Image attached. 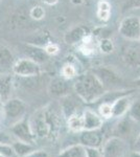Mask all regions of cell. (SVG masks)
I'll use <instances>...</instances> for the list:
<instances>
[{
    "mask_svg": "<svg viewBox=\"0 0 140 157\" xmlns=\"http://www.w3.org/2000/svg\"><path fill=\"white\" fill-rule=\"evenodd\" d=\"M30 129L35 136L41 138H55L61 127V121L55 110L45 108L39 111L29 121Z\"/></svg>",
    "mask_w": 140,
    "mask_h": 157,
    "instance_id": "cell-1",
    "label": "cell"
},
{
    "mask_svg": "<svg viewBox=\"0 0 140 157\" xmlns=\"http://www.w3.org/2000/svg\"><path fill=\"white\" fill-rule=\"evenodd\" d=\"M73 89L78 98L86 103L95 102L105 94V86L94 72L90 71L78 75L73 84Z\"/></svg>",
    "mask_w": 140,
    "mask_h": 157,
    "instance_id": "cell-2",
    "label": "cell"
},
{
    "mask_svg": "<svg viewBox=\"0 0 140 157\" xmlns=\"http://www.w3.org/2000/svg\"><path fill=\"white\" fill-rule=\"evenodd\" d=\"M119 34L130 41H140V17L128 16L121 20L118 29Z\"/></svg>",
    "mask_w": 140,
    "mask_h": 157,
    "instance_id": "cell-3",
    "label": "cell"
},
{
    "mask_svg": "<svg viewBox=\"0 0 140 157\" xmlns=\"http://www.w3.org/2000/svg\"><path fill=\"white\" fill-rule=\"evenodd\" d=\"M26 112V104L20 98H11L3 104V113L6 121L17 123L24 116Z\"/></svg>",
    "mask_w": 140,
    "mask_h": 157,
    "instance_id": "cell-4",
    "label": "cell"
},
{
    "mask_svg": "<svg viewBox=\"0 0 140 157\" xmlns=\"http://www.w3.org/2000/svg\"><path fill=\"white\" fill-rule=\"evenodd\" d=\"M12 70L17 77H32L42 72L41 65L37 64L28 58L16 60L12 65Z\"/></svg>",
    "mask_w": 140,
    "mask_h": 157,
    "instance_id": "cell-5",
    "label": "cell"
},
{
    "mask_svg": "<svg viewBox=\"0 0 140 157\" xmlns=\"http://www.w3.org/2000/svg\"><path fill=\"white\" fill-rule=\"evenodd\" d=\"M11 131L13 135L15 137H17L18 140H21L28 144H32V141H34L35 135L32 133V129H30L29 121L20 120L17 123L13 124Z\"/></svg>",
    "mask_w": 140,
    "mask_h": 157,
    "instance_id": "cell-6",
    "label": "cell"
},
{
    "mask_svg": "<svg viewBox=\"0 0 140 157\" xmlns=\"http://www.w3.org/2000/svg\"><path fill=\"white\" fill-rule=\"evenodd\" d=\"M70 85L67 78H53L48 83V92L55 98H64L69 94Z\"/></svg>",
    "mask_w": 140,
    "mask_h": 157,
    "instance_id": "cell-7",
    "label": "cell"
},
{
    "mask_svg": "<svg viewBox=\"0 0 140 157\" xmlns=\"http://www.w3.org/2000/svg\"><path fill=\"white\" fill-rule=\"evenodd\" d=\"M81 145L85 148L98 149L103 143V133L97 130H84L80 136Z\"/></svg>",
    "mask_w": 140,
    "mask_h": 157,
    "instance_id": "cell-8",
    "label": "cell"
},
{
    "mask_svg": "<svg viewBox=\"0 0 140 157\" xmlns=\"http://www.w3.org/2000/svg\"><path fill=\"white\" fill-rule=\"evenodd\" d=\"M15 78L12 73L0 75V103L3 105L12 98Z\"/></svg>",
    "mask_w": 140,
    "mask_h": 157,
    "instance_id": "cell-9",
    "label": "cell"
},
{
    "mask_svg": "<svg viewBox=\"0 0 140 157\" xmlns=\"http://www.w3.org/2000/svg\"><path fill=\"white\" fill-rule=\"evenodd\" d=\"M23 52L24 54L27 56V58L30 60H32L34 62H36L37 64L42 65L44 63H46L48 59H49V56L46 54L44 47H40L37 45H32V44H26L23 46Z\"/></svg>",
    "mask_w": 140,
    "mask_h": 157,
    "instance_id": "cell-10",
    "label": "cell"
},
{
    "mask_svg": "<svg viewBox=\"0 0 140 157\" xmlns=\"http://www.w3.org/2000/svg\"><path fill=\"white\" fill-rule=\"evenodd\" d=\"M93 72H94V75L99 78V81L103 83L104 86H107V85L116 86V85L120 84V82H121L119 75H117L114 70L110 69V68L100 67V68L95 69Z\"/></svg>",
    "mask_w": 140,
    "mask_h": 157,
    "instance_id": "cell-11",
    "label": "cell"
},
{
    "mask_svg": "<svg viewBox=\"0 0 140 157\" xmlns=\"http://www.w3.org/2000/svg\"><path fill=\"white\" fill-rule=\"evenodd\" d=\"M89 35L88 27L84 26V25H78L66 33L64 40L67 44H75L78 42H82L85 37Z\"/></svg>",
    "mask_w": 140,
    "mask_h": 157,
    "instance_id": "cell-12",
    "label": "cell"
},
{
    "mask_svg": "<svg viewBox=\"0 0 140 157\" xmlns=\"http://www.w3.org/2000/svg\"><path fill=\"white\" fill-rule=\"evenodd\" d=\"M84 117V130H97L103 126V120L92 110H86Z\"/></svg>",
    "mask_w": 140,
    "mask_h": 157,
    "instance_id": "cell-13",
    "label": "cell"
},
{
    "mask_svg": "<svg viewBox=\"0 0 140 157\" xmlns=\"http://www.w3.org/2000/svg\"><path fill=\"white\" fill-rule=\"evenodd\" d=\"M130 106H131L130 98L124 97V95L117 98L112 105V117H119V116L123 115L127 111H129Z\"/></svg>",
    "mask_w": 140,
    "mask_h": 157,
    "instance_id": "cell-14",
    "label": "cell"
},
{
    "mask_svg": "<svg viewBox=\"0 0 140 157\" xmlns=\"http://www.w3.org/2000/svg\"><path fill=\"white\" fill-rule=\"evenodd\" d=\"M12 149L14 151V153L16 154L18 157H25L27 156L29 153H32V151H35V147L32 146V144L24 143L21 140H15L12 143Z\"/></svg>",
    "mask_w": 140,
    "mask_h": 157,
    "instance_id": "cell-15",
    "label": "cell"
},
{
    "mask_svg": "<svg viewBox=\"0 0 140 157\" xmlns=\"http://www.w3.org/2000/svg\"><path fill=\"white\" fill-rule=\"evenodd\" d=\"M123 60L130 66H140V47H128L123 52Z\"/></svg>",
    "mask_w": 140,
    "mask_h": 157,
    "instance_id": "cell-16",
    "label": "cell"
},
{
    "mask_svg": "<svg viewBox=\"0 0 140 157\" xmlns=\"http://www.w3.org/2000/svg\"><path fill=\"white\" fill-rule=\"evenodd\" d=\"M123 151V144L118 138H112L105 148V157H118Z\"/></svg>",
    "mask_w": 140,
    "mask_h": 157,
    "instance_id": "cell-17",
    "label": "cell"
},
{
    "mask_svg": "<svg viewBox=\"0 0 140 157\" xmlns=\"http://www.w3.org/2000/svg\"><path fill=\"white\" fill-rule=\"evenodd\" d=\"M58 157H86V148L82 145H74L65 149Z\"/></svg>",
    "mask_w": 140,
    "mask_h": 157,
    "instance_id": "cell-18",
    "label": "cell"
},
{
    "mask_svg": "<svg viewBox=\"0 0 140 157\" xmlns=\"http://www.w3.org/2000/svg\"><path fill=\"white\" fill-rule=\"evenodd\" d=\"M12 52L6 46H0V67H11L14 64Z\"/></svg>",
    "mask_w": 140,
    "mask_h": 157,
    "instance_id": "cell-19",
    "label": "cell"
},
{
    "mask_svg": "<svg viewBox=\"0 0 140 157\" xmlns=\"http://www.w3.org/2000/svg\"><path fill=\"white\" fill-rule=\"evenodd\" d=\"M68 127L73 132H80V131L84 130V117L78 113L69 116L68 117Z\"/></svg>",
    "mask_w": 140,
    "mask_h": 157,
    "instance_id": "cell-20",
    "label": "cell"
},
{
    "mask_svg": "<svg viewBox=\"0 0 140 157\" xmlns=\"http://www.w3.org/2000/svg\"><path fill=\"white\" fill-rule=\"evenodd\" d=\"M97 16L98 18L103 21H108L110 19V14H111V4L106 0H103L98 3L97 7Z\"/></svg>",
    "mask_w": 140,
    "mask_h": 157,
    "instance_id": "cell-21",
    "label": "cell"
},
{
    "mask_svg": "<svg viewBox=\"0 0 140 157\" xmlns=\"http://www.w3.org/2000/svg\"><path fill=\"white\" fill-rule=\"evenodd\" d=\"M27 43L32 45H37V46L40 47H44L45 45H47L49 43V36L47 34H45V33H39V34H36L30 37L29 41Z\"/></svg>",
    "mask_w": 140,
    "mask_h": 157,
    "instance_id": "cell-22",
    "label": "cell"
},
{
    "mask_svg": "<svg viewBox=\"0 0 140 157\" xmlns=\"http://www.w3.org/2000/svg\"><path fill=\"white\" fill-rule=\"evenodd\" d=\"M64 98V102L62 103V111L63 113L67 116V117H69L72 114H75L76 113V105L73 102V100H70L69 98H68V95H66V97L62 98Z\"/></svg>",
    "mask_w": 140,
    "mask_h": 157,
    "instance_id": "cell-23",
    "label": "cell"
},
{
    "mask_svg": "<svg viewBox=\"0 0 140 157\" xmlns=\"http://www.w3.org/2000/svg\"><path fill=\"white\" fill-rule=\"evenodd\" d=\"M61 75H62L63 78H67V80H70V78H73L75 77H78V70L74 65L70 64V63H67L61 69Z\"/></svg>",
    "mask_w": 140,
    "mask_h": 157,
    "instance_id": "cell-24",
    "label": "cell"
},
{
    "mask_svg": "<svg viewBox=\"0 0 140 157\" xmlns=\"http://www.w3.org/2000/svg\"><path fill=\"white\" fill-rule=\"evenodd\" d=\"M98 47L103 54H111L114 50V43L112 40L108 39V38H104L98 43Z\"/></svg>",
    "mask_w": 140,
    "mask_h": 157,
    "instance_id": "cell-25",
    "label": "cell"
},
{
    "mask_svg": "<svg viewBox=\"0 0 140 157\" xmlns=\"http://www.w3.org/2000/svg\"><path fill=\"white\" fill-rule=\"evenodd\" d=\"M129 114L132 120L140 121V98L131 104L129 108Z\"/></svg>",
    "mask_w": 140,
    "mask_h": 157,
    "instance_id": "cell-26",
    "label": "cell"
},
{
    "mask_svg": "<svg viewBox=\"0 0 140 157\" xmlns=\"http://www.w3.org/2000/svg\"><path fill=\"white\" fill-rule=\"evenodd\" d=\"M45 14H46V12H45V9L42 6H32V10H30V12H29L30 18H32L34 20H37V21L42 20L43 18H44Z\"/></svg>",
    "mask_w": 140,
    "mask_h": 157,
    "instance_id": "cell-27",
    "label": "cell"
},
{
    "mask_svg": "<svg viewBox=\"0 0 140 157\" xmlns=\"http://www.w3.org/2000/svg\"><path fill=\"white\" fill-rule=\"evenodd\" d=\"M99 113H100V116H103V117H112V105L109 103H103L99 106Z\"/></svg>",
    "mask_w": 140,
    "mask_h": 157,
    "instance_id": "cell-28",
    "label": "cell"
},
{
    "mask_svg": "<svg viewBox=\"0 0 140 157\" xmlns=\"http://www.w3.org/2000/svg\"><path fill=\"white\" fill-rule=\"evenodd\" d=\"M44 49L48 56H55L60 52V47H59V45L55 44V43H48L47 45L44 46Z\"/></svg>",
    "mask_w": 140,
    "mask_h": 157,
    "instance_id": "cell-29",
    "label": "cell"
},
{
    "mask_svg": "<svg viewBox=\"0 0 140 157\" xmlns=\"http://www.w3.org/2000/svg\"><path fill=\"white\" fill-rule=\"evenodd\" d=\"M12 143L13 140L11 135L3 131H0V145H12Z\"/></svg>",
    "mask_w": 140,
    "mask_h": 157,
    "instance_id": "cell-30",
    "label": "cell"
},
{
    "mask_svg": "<svg viewBox=\"0 0 140 157\" xmlns=\"http://www.w3.org/2000/svg\"><path fill=\"white\" fill-rule=\"evenodd\" d=\"M118 132L120 134H127L129 132V129H130V123L128 121H123L118 124Z\"/></svg>",
    "mask_w": 140,
    "mask_h": 157,
    "instance_id": "cell-31",
    "label": "cell"
},
{
    "mask_svg": "<svg viewBox=\"0 0 140 157\" xmlns=\"http://www.w3.org/2000/svg\"><path fill=\"white\" fill-rule=\"evenodd\" d=\"M86 157H100L98 149L86 148Z\"/></svg>",
    "mask_w": 140,
    "mask_h": 157,
    "instance_id": "cell-32",
    "label": "cell"
},
{
    "mask_svg": "<svg viewBox=\"0 0 140 157\" xmlns=\"http://www.w3.org/2000/svg\"><path fill=\"white\" fill-rule=\"evenodd\" d=\"M25 157H49V155L46 153L45 151H37V150H35V151H32V153H29L27 156H25Z\"/></svg>",
    "mask_w": 140,
    "mask_h": 157,
    "instance_id": "cell-33",
    "label": "cell"
},
{
    "mask_svg": "<svg viewBox=\"0 0 140 157\" xmlns=\"http://www.w3.org/2000/svg\"><path fill=\"white\" fill-rule=\"evenodd\" d=\"M128 3L131 7H140V0H128Z\"/></svg>",
    "mask_w": 140,
    "mask_h": 157,
    "instance_id": "cell-34",
    "label": "cell"
},
{
    "mask_svg": "<svg viewBox=\"0 0 140 157\" xmlns=\"http://www.w3.org/2000/svg\"><path fill=\"white\" fill-rule=\"evenodd\" d=\"M42 1L47 6H55V4L58 3L59 0H42Z\"/></svg>",
    "mask_w": 140,
    "mask_h": 157,
    "instance_id": "cell-35",
    "label": "cell"
},
{
    "mask_svg": "<svg viewBox=\"0 0 140 157\" xmlns=\"http://www.w3.org/2000/svg\"><path fill=\"white\" fill-rule=\"evenodd\" d=\"M130 157H140V153L139 152H133V153H131Z\"/></svg>",
    "mask_w": 140,
    "mask_h": 157,
    "instance_id": "cell-36",
    "label": "cell"
},
{
    "mask_svg": "<svg viewBox=\"0 0 140 157\" xmlns=\"http://www.w3.org/2000/svg\"><path fill=\"white\" fill-rule=\"evenodd\" d=\"M136 84H137V85H138V86H140V78H138V80H137V81H136Z\"/></svg>",
    "mask_w": 140,
    "mask_h": 157,
    "instance_id": "cell-37",
    "label": "cell"
},
{
    "mask_svg": "<svg viewBox=\"0 0 140 157\" xmlns=\"http://www.w3.org/2000/svg\"><path fill=\"white\" fill-rule=\"evenodd\" d=\"M138 143H139V145H140V135H139V137H138Z\"/></svg>",
    "mask_w": 140,
    "mask_h": 157,
    "instance_id": "cell-38",
    "label": "cell"
}]
</instances>
